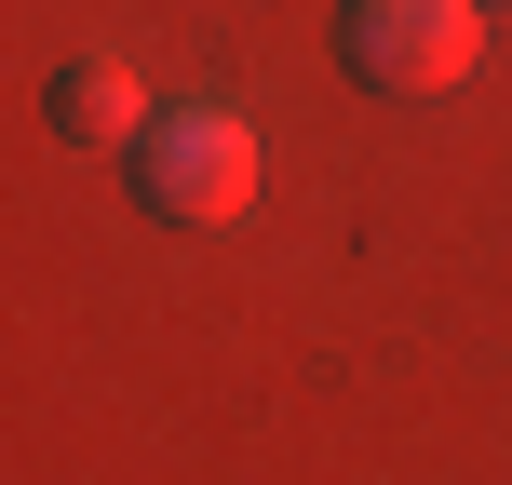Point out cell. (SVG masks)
Returning a JSON list of instances; mask_svg holds the SVG:
<instances>
[{
	"label": "cell",
	"instance_id": "cell-1",
	"mask_svg": "<svg viewBox=\"0 0 512 485\" xmlns=\"http://www.w3.org/2000/svg\"><path fill=\"white\" fill-rule=\"evenodd\" d=\"M122 176H135V203H149L162 230H216V216L256 203V122L230 95H176V108H149V135L122 149Z\"/></svg>",
	"mask_w": 512,
	"mask_h": 485
},
{
	"label": "cell",
	"instance_id": "cell-4",
	"mask_svg": "<svg viewBox=\"0 0 512 485\" xmlns=\"http://www.w3.org/2000/svg\"><path fill=\"white\" fill-rule=\"evenodd\" d=\"M472 14H486V27H512V0H472Z\"/></svg>",
	"mask_w": 512,
	"mask_h": 485
},
{
	"label": "cell",
	"instance_id": "cell-3",
	"mask_svg": "<svg viewBox=\"0 0 512 485\" xmlns=\"http://www.w3.org/2000/svg\"><path fill=\"white\" fill-rule=\"evenodd\" d=\"M41 108H54L68 149H135V135H149V95H135V68H108V54H68Z\"/></svg>",
	"mask_w": 512,
	"mask_h": 485
},
{
	"label": "cell",
	"instance_id": "cell-2",
	"mask_svg": "<svg viewBox=\"0 0 512 485\" xmlns=\"http://www.w3.org/2000/svg\"><path fill=\"white\" fill-rule=\"evenodd\" d=\"M472 54H486L472 0H337V68L364 95H445Z\"/></svg>",
	"mask_w": 512,
	"mask_h": 485
}]
</instances>
